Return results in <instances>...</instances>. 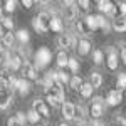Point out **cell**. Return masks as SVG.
I'll list each match as a JSON object with an SVG mask.
<instances>
[{
  "label": "cell",
  "instance_id": "cell-1",
  "mask_svg": "<svg viewBox=\"0 0 126 126\" xmlns=\"http://www.w3.org/2000/svg\"><path fill=\"white\" fill-rule=\"evenodd\" d=\"M49 24H50V15H49L47 12H40L39 15L32 20L34 29L37 30V32H40V34H46L49 30Z\"/></svg>",
  "mask_w": 126,
  "mask_h": 126
},
{
  "label": "cell",
  "instance_id": "cell-2",
  "mask_svg": "<svg viewBox=\"0 0 126 126\" xmlns=\"http://www.w3.org/2000/svg\"><path fill=\"white\" fill-rule=\"evenodd\" d=\"M52 59V52L49 47H40L37 52H35V67L39 69H44L50 62Z\"/></svg>",
  "mask_w": 126,
  "mask_h": 126
},
{
  "label": "cell",
  "instance_id": "cell-3",
  "mask_svg": "<svg viewBox=\"0 0 126 126\" xmlns=\"http://www.w3.org/2000/svg\"><path fill=\"white\" fill-rule=\"evenodd\" d=\"M32 111H35L39 116H44V118L49 116V108H47V104H46V101H42V99H35V101H34Z\"/></svg>",
  "mask_w": 126,
  "mask_h": 126
},
{
  "label": "cell",
  "instance_id": "cell-4",
  "mask_svg": "<svg viewBox=\"0 0 126 126\" xmlns=\"http://www.w3.org/2000/svg\"><path fill=\"white\" fill-rule=\"evenodd\" d=\"M78 15V10H76V5L72 2H67L64 3V19L66 20H74Z\"/></svg>",
  "mask_w": 126,
  "mask_h": 126
},
{
  "label": "cell",
  "instance_id": "cell-5",
  "mask_svg": "<svg viewBox=\"0 0 126 126\" xmlns=\"http://www.w3.org/2000/svg\"><path fill=\"white\" fill-rule=\"evenodd\" d=\"M22 72H24V76L27 79H37V71H35V67L30 62H27V61L22 64Z\"/></svg>",
  "mask_w": 126,
  "mask_h": 126
},
{
  "label": "cell",
  "instance_id": "cell-6",
  "mask_svg": "<svg viewBox=\"0 0 126 126\" xmlns=\"http://www.w3.org/2000/svg\"><path fill=\"white\" fill-rule=\"evenodd\" d=\"M74 111H76V106L72 104V103H62V116L66 118V119H74L76 114H74Z\"/></svg>",
  "mask_w": 126,
  "mask_h": 126
},
{
  "label": "cell",
  "instance_id": "cell-7",
  "mask_svg": "<svg viewBox=\"0 0 126 126\" xmlns=\"http://www.w3.org/2000/svg\"><path fill=\"white\" fill-rule=\"evenodd\" d=\"M121 99H123V94H121V91H111L106 97V104L109 106H116L121 103Z\"/></svg>",
  "mask_w": 126,
  "mask_h": 126
},
{
  "label": "cell",
  "instance_id": "cell-8",
  "mask_svg": "<svg viewBox=\"0 0 126 126\" xmlns=\"http://www.w3.org/2000/svg\"><path fill=\"white\" fill-rule=\"evenodd\" d=\"M22 64H24V59L20 54H14V56H10L9 57V69L12 71H17V69L22 67Z\"/></svg>",
  "mask_w": 126,
  "mask_h": 126
},
{
  "label": "cell",
  "instance_id": "cell-9",
  "mask_svg": "<svg viewBox=\"0 0 126 126\" xmlns=\"http://www.w3.org/2000/svg\"><path fill=\"white\" fill-rule=\"evenodd\" d=\"M74 44H76V39L74 37H71L67 34H62V35H59V46L64 49H71L74 47Z\"/></svg>",
  "mask_w": 126,
  "mask_h": 126
},
{
  "label": "cell",
  "instance_id": "cell-10",
  "mask_svg": "<svg viewBox=\"0 0 126 126\" xmlns=\"http://www.w3.org/2000/svg\"><path fill=\"white\" fill-rule=\"evenodd\" d=\"M46 97H47L49 104H50L52 108L61 106V103L57 101V96H56V93H54V89H52V87H46Z\"/></svg>",
  "mask_w": 126,
  "mask_h": 126
},
{
  "label": "cell",
  "instance_id": "cell-11",
  "mask_svg": "<svg viewBox=\"0 0 126 126\" xmlns=\"http://www.w3.org/2000/svg\"><path fill=\"white\" fill-rule=\"evenodd\" d=\"M12 101L14 99H12V94L10 93H7V91L5 93H0V109H7L12 104Z\"/></svg>",
  "mask_w": 126,
  "mask_h": 126
},
{
  "label": "cell",
  "instance_id": "cell-12",
  "mask_svg": "<svg viewBox=\"0 0 126 126\" xmlns=\"http://www.w3.org/2000/svg\"><path fill=\"white\" fill-rule=\"evenodd\" d=\"M103 111H104V106L103 104H96V103H93L91 108H89V114L93 118H101L103 116Z\"/></svg>",
  "mask_w": 126,
  "mask_h": 126
},
{
  "label": "cell",
  "instance_id": "cell-13",
  "mask_svg": "<svg viewBox=\"0 0 126 126\" xmlns=\"http://www.w3.org/2000/svg\"><path fill=\"white\" fill-rule=\"evenodd\" d=\"M78 50L81 56H86V54H89V50H91V42L87 39H81L79 40V46H78Z\"/></svg>",
  "mask_w": 126,
  "mask_h": 126
},
{
  "label": "cell",
  "instance_id": "cell-14",
  "mask_svg": "<svg viewBox=\"0 0 126 126\" xmlns=\"http://www.w3.org/2000/svg\"><path fill=\"white\" fill-rule=\"evenodd\" d=\"M113 27L116 32H125L126 30V22H125V17H116L113 20Z\"/></svg>",
  "mask_w": 126,
  "mask_h": 126
},
{
  "label": "cell",
  "instance_id": "cell-15",
  "mask_svg": "<svg viewBox=\"0 0 126 126\" xmlns=\"http://www.w3.org/2000/svg\"><path fill=\"white\" fill-rule=\"evenodd\" d=\"M15 89H19L20 94H27V93L30 91L29 81H25V79H19V81H17V87H15Z\"/></svg>",
  "mask_w": 126,
  "mask_h": 126
},
{
  "label": "cell",
  "instance_id": "cell-16",
  "mask_svg": "<svg viewBox=\"0 0 126 126\" xmlns=\"http://www.w3.org/2000/svg\"><path fill=\"white\" fill-rule=\"evenodd\" d=\"M91 87L93 89H96V87H99L101 84H103V76L99 74V72H91Z\"/></svg>",
  "mask_w": 126,
  "mask_h": 126
},
{
  "label": "cell",
  "instance_id": "cell-17",
  "mask_svg": "<svg viewBox=\"0 0 126 126\" xmlns=\"http://www.w3.org/2000/svg\"><path fill=\"white\" fill-rule=\"evenodd\" d=\"M49 30H54V32H61V30H62V20L57 19V17H50Z\"/></svg>",
  "mask_w": 126,
  "mask_h": 126
},
{
  "label": "cell",
  "instance_id": "cell-18",
  "mask_svg": "<svg viewBox=\"0 0 126 126\" xmlns=\"http://www.w3.org/2000/svg\"><path fill=\"white\" fill-rule=\"evenodd\" d=\"M2 42H3V46H5V47H12V46H14V42H15L14 34H12V32H5V34L2 35Z\"/></svg>",
  "mask_w": 126,
  "mask_h": 126
},
{
  "label": "cell",
  "instance_id": "cell-19",
  "mask_svg": "<svg viewBox=\"0 0 126 126\" xmlns=\"http://www.w3.org/2000/svg\"><path fill=\"white\" fill-rule=\"evenodd\" d=\"M106 64H108V67L111 69V71H116L118 69V56L116 54H109L106 59Z\"/></svg>",
  "mask_w": 126,
  "mask_h": 126
},
{
  "label": "cell",
  "instance_id": "cell-20",
  "mask_svg": "<svg viewBox=\"0 0 126 126\" xmlns=\"http://www.w3.org/2000/svg\"><path fill=\"white\" fill-rule=\"evenodd\" d=\"M96 17V25H97V29H103L104 32H108L109 30V25H108V20L103 17V15H94Z\"/></svg>",
  "mask_w": 126,
  "mask_h": 126
},
{
  "label": "cell",
  "instance_id": "cell-21",
  "mask_svg": "<svg viewBox=\"0 0 126 126\" xmlns=\"http://www.w3.org/2000/svg\"><path fill=\"white\" fill-rule=\"evenodd\" d=\"M84 24H86V27L89 32H93V30H96L97 29V25H96V17L94 15H87L86 20H84Z\"/></svg>",
  "mask_w": 126,
  "mask_h": 126
},
{
  "label": "cell",
  "instance_id": "cell-22",
  "mask_svg": "<svg viewBox=\"0 0 126 126\" xmlns=\"http://www.w3.org/2000/svg\"><path fill=\"white\" fill-rule=\"evenodd\" d=\"M97 5H99V10H101V12H106V14H109L111 9H113V3H111L109 0H99Z\"/></svg>",
  "mask_w": 126,
  "mask_h": 126
},
{
  "label": "cell",
  "instance_id": "cell-23",
  "mask_svg": "<svg viewBox=\"0 0 126 126\" xmlns=\"http://www.w3.org/2000/svg\"><path fill=\"white\" fill-rule=\"evenodd\" d=\"M79 91H81V96L82 97H89L91 94H93V87H91L89 82H86V84L82 82V86L79 87Z\"/></svg>",
  "mask_w": 126,
  "mask_h": 126
},
{
  "label": "cell",
  "instance_id": "cell-24",
  "mask_svg": "<svg viewBox=\"0 0 126 126\" xmlns=\"http://www.w3.org/2000/svg\"><path fill=\"white\" fill-rule=\"evenodd\" d=\"M67 61H69V57L66 56V50H59L57 52V64L61 67H64V66H67Z\"/></svg>",
  "mask_w": 126,
  "mask_h": 126
},
{
  "label": "cell",
  "instance_id": "cell-25",
  "mask_svg": "<svg viewBox=\"0 0 126 126\" xmlns=\"http://www.w3.org/2000/svg\"><path fill=\"white\" fill-rule=\"evenodd\" d=\"M56 81H57L59 84L62 86V84H66V82H69V76L64 72V71H57L56 72Z\"/></svg>",
  "mask_w": 126,
  "mask_h": 126
},
{
  "label": "cell",
  "instance_id": "cell-26",
  "mask_svg": "<svg viewBox=\"0 0 126 126\" xmlns=\"http://www.w3.org/2000/svg\"><path fill=\"white\" fill-rule=\"evenodd\" d=\"M93 61H94V64H101V62L104 61V52L99 50V49L94 50V52H93Z\"/></svg>",
  "mask_w": 126,
  "mask_h": 126
},
{
  "label": "cell",
  "instance_id": "cell-27",
  "mask_svg": "<svg viewBox=\"0 0 126 126\" xmlns=\"http://www.w3.org/2000/svg\"><path fill=\"white\" fill-rule=\"evenodd\" d=\"M116 91H123L126 87V76H125V72H121L119 74V78H118V81H116Z\"/></svg>",
  "mask_w": 126,
  "mask_h": 126
},
{
  "label": "cell",
  "instance_id": "cell-28",
  "mask_svg": "<svg viewBox=\"0 0 126 126\" xmlns=\"http://www.w3.org/2000/svg\"><path fill=\"white\" fill-rule=\"evenodd\" d=\"M78 12H82V14H87V10H89V2L87 0H82V2H79L78 7H76Z\"/></svg>",
  "mask_w": 126,
  "mask_h": 126
},
{
  "label": "cell",
  "instance_id": "cell-29",
  "mask_svg": "<svg viewBox=\"0 0 126 126\" xmlns=\"http://www.w3.org/2000/svg\"><path fill=\"white\" fill-rule=\"evenodd\" d=\"M81 86H82V79L79 78V76H74V78L71 79V87H72V89H76V91H78Z\"/></svg>",
  "mask_w": 126,
  "mask_h": 126
},
{
  "label": "cell",
  "instance_id": "cell-30",
  "mask_svg": "<svg viewBox=\"0 0 126 126\" xmlns=\"http://www.w3.org/2000/svg\"><path fill=\"white\" fill-rule=\"evenodd\" d=\"M0 25H2L3 29H9V30L14 29V22H12V19H7V17L0 20Z\"/></svg>",
  "mask_w": 126,
  "mask_h": 126
},
{
  "label": "cell",
  "instance_id": "cell-31",
  "mask_svg": "<svg viewBox=\"0 0 126 126\" xmlns=\"http://www.w3.org/2000/svg\"><path fill=\"white\" fill-rule=\"evenodd\" d=\"M76 29H78L79 34H89V30H87L86 24H84V20H79L78 24H76Z\"/></svg>",
  "mask_w": 126,
  "mask_h": 126
},
{
  "label": "cell",
  "instance_id": "cell-32",
  "mask_svg": "<svg viewBox=\"0 0 126 126\" xmlns=\"http://www.w3.org/2000/svg\"><path fill=\"white\" fill-rule=\"evenodd\" d=\"M27 121H30V123H37V121H39V114H37V113H35V111H32V109H30L29 113H27Z\"/></svg>",
  "mask_w": 126,
  "mask_h": 126
},
{
  "label": "cell",
  "instance_id": "cell-33",
  "mask_svg": "<svg viewBox=\"0 0 126 126\" xmlns=\"http://www.w3.org/2000/svg\"><path fill=\"white\" fill-rule=\"evenodd\" d=\"M17 39L20 40V42H27V40H29V32H27V30H19V32H17Z\"/></svg>",
  "mask_w": 126,
  "mask_h": 126
},
{
  "label": "cell",
  "instance_id": "cell-34",
  "mask_svg": "<svg viewBox=\"0 0 126 126\" xmlns=\"http://www.w3.org/2000/svg\"><path fill=\"white\" fill-rule=\"evenodd\" d=\"M67 66L71 67L72 72H78V71H79V61H76V59H69V61H67Z\"/></svg>",
  "mask_w": 126,
  "mask_h": 126
},
{
  "label": "cell",
  "instance_id": "cell-35",
  "mask_svg": "<svg viewBox=\"0 0 126 126\" xmlns=\"http://www.w3.org/2000/svg\"><path fill=\"white\" fill-rule=\"evenodd\" d=\"M15 119H17V123H19L20 126H24L25 125V121H27V118H25V113H17V114H15Z\"/></svg>",
  "mask_w": 126,
  "mask_h": 126
},
{
  "label": "cell",
  "instance_id": "cell-36",
  "mask_svg": "<svg viewBox=\"0 0 126 126\" xmlns=\"http://www.w3.org/2000/svg\"><path fill=\"white\" fill-rule=\"evenodd\" d=\"M9 89V84H7V79L0 76V93H5Z\"/></svg>",
  "mask_w": 126,
  "mask_h": 126
},
{
  "label": "cell",
  "instance_id": "cell-37",
  "mask_svg": "<svg viewBox=\"0 0 126 126\" xmlns=\"http://www.w3.org/2000/svg\"><path fill=\"white\" fill-rule=\"evenodd\" d=\"M5 10H9V12H14V10H15V2H14V0H9V2H5Z\"/></svg>",
  "mask_w": 126,
  "mask_h": 126
},
{
  "label": "cell",
  "instance_id": "cell-38",
  "mask_svg": "<svg viewBox=\"0 0 126 126\" xmlns=\"http://www.w3.org/2000/svg\"><path fill=\"white\" fill-rule=\"evenodd\" d=\"M17 81H19L17 78H9V79H7V84H9V87L15 89V87H17Z\"/></svg>",
  "mask_w": 126,
  "mask_h": 126
},
{
  "label": "cell",
  "instance_id": "cell-39",
  "mask_svg": "<svg viewBox=\"0 0 126 126\" xmlns=\"http://www.w3.org/2000/svg\"><path fill=\"white\" fill-rule=\"evenodd\" d=\"M7 126H20V125L17 123V119H15V118H9V121H7Z\"/></svg>",
  "mask_w": 126,
  "mask_h": 126
},
{
  "label": "cell",
  "instance_id": "cell-40",
  "mask_svg": "<svg viewBox=\"0 0 126 126\" xmlns=\"http://www.w3.org/2000/svg\"><path fill=\"white\" fill-rule=\"evenodd\" d=\"M118 9L121 10V17H125V12H126V3H125V2H121V3H119V7H118Z\"/></svg>",
  "mask_w": 126,
  "mask_h": 126
},
{
  "label": "cell",
  "instance_id": "cell-41",
  "mask_svg": "<svg viewBox=\"0 0 126 126\" xmlns=\"http://www.w3.org/2000/svg\"><path fill=\"white\" fill-rule=\"evenodd\" d=\"M106 52H108V56H109V54H116V49L113 47V46H108V47H106Z\"/></svg>",
  "mask_w": 126,
  "mask_h": 126
},
{
  "label": "cell",
  "instance_id": "cell-42",
  "mask_svg": "<svg viewBox=\"0 0 126 126\" xmlns=\"http://www.w3.org/2000/svg\"><path fill=\"white\" fill-rule=\"evenodd\" d=\"M22 5H24V9H30V7H32V2H30V0H24Z\"/></svg>",
  "mask_w": 126,
  "mask_h": 126
},
{
  "label": "cell",
  "instance_id": "cell-43",
  "mask_svg": "<svg viewBox=\"0 0 126 126\" xmlns=\"http://www.w3.org/2000/svg\"><path fill=\"white\" fill-rule=\"evenodd\" d=\"M121 59H123V62H126V50L125 49H121Z\"/></svg>",
  "mask_w": 126,
  "mask_h": 126
},
{
  "label": "cell",
  "instance_id": "cell-44",
  "mask_svg": "<svg viewBox=\"0 0 126 126\" xmlns=\"http://www.w3.org/2000/svg\"><path fill=\"white\" fill-rule=\"evenodd\" d=\"M3 34H5V32H3V27H2V25H0V37H2V35H3Z\"/></svg>",
  "mask_w": 126,
  "mask_h": 126
},
{
  "label": "cell",
  "instance_id": "cell-45",
  "mask_svg": "<svg viewBox=\"0 0 126 126\" xmlns=\"http://www.w3.org/2000/svg\"><path fill=\"white\" fill-rule=\"evenodd\" d=\"M94 126H104V125H103V123H99V121H96V123H94Z\"/></svg>",
  "mask_w": 126,
  "mask_h": 126
},
{
  "label": "cell",
  "instance_id": "cell-46",
  "mask_svg": "<svg viewBox=\"0 0 126 126\" xmlns=\"http://www.w3.org/2000/svg\"><path fill=\"white\" fill-rule=\"evenodd\" d=\"M2 62H3V56L0 54V66H2Z\"/></svg>",
  "mask_w": 126,
  "mask_h": 126
},
{
  "label": "cell",
  "instance_id": "cell-47",
  "mask_svg": "<svg viewBox=\"0 0 126 126\" xmlns=\"http://www.w3.org/2000/svg\"><path fill=\"white\" fill-rule=\"evenodd\" d=\"M61 126H67V125H66V123H62V125H61Z\"/></svg>",
  "mask_w": 126,
  "mask_h": 126
},
{
  "label": "cell",
  "instance_id": "cell-48",
  "mask_svg": "<svg viewBox=\"0 0 126 126\" xmlns=\"http://www.w3.org/2000/svg\"><path fill=\"white\" fill-rule=\"evenodd\" d=\"M0 50H2V42H0Z\"/></svg>",
  "mask_w": 126,
  "mask_h": 126
},
{
  "label": "cell",
  "instance_id": "cell-49",
  "mask_svg": "<svg viewBox=\"0 0 126 126\" xmlns=\"http://www.w3.org/2000/svg\"><path fill=\"white\" fill-rule=\"evenodd\" d=\"M0 15H2V7H0Z\"/></svg>",
  "mask_w": 126,
  "mask_h": 126
},
{
  "label": "cell",
  "instance_id": "cell-50",
  "mask_svg": "<svg viewBox=\"0 0 126 126\" xmlns=\"http://www.w3.org/2000/svg\"><path fill=\"white\" fill-rule=\"evenodd\" d=\"M39 126H40V125H39Z\"/></svg>",
  "mask_w": 126,
  "mask_h": 126
}]
</instances>
